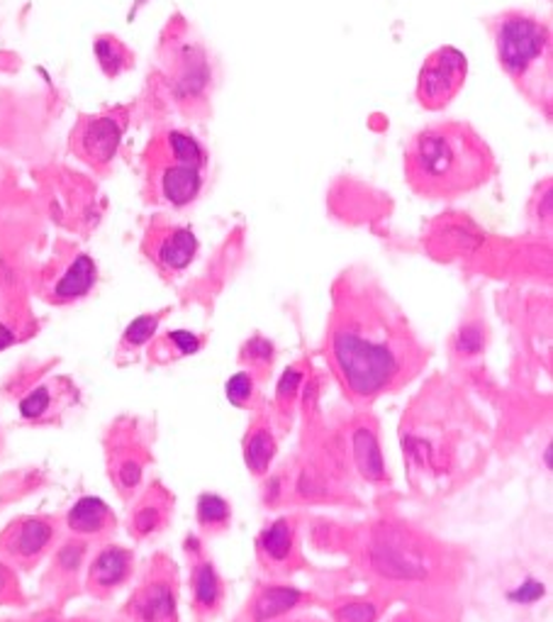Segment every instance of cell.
<instances>
[{
  "mask_svg": "<svg viewBox=\"0 0 553 622\" xmlns=\"http://www.w3.org/2000/svg\"><path fill=\"white\" fill-rule=\"evenodd\" d=\"M327 357L344 394L356 402L408 384L422 366V349L408 320L386 300L344 298L327 327Z\"/></svg>",
  "mask_w": 553,
  "mask_h": 622,
  "instance_id": "obj_1",
  "label": "cell"
},
{
  "mask_svg": "<svg viewBox=\"0 0 553 622\" xmlns=\"http://www.w3.org/2000/svg\"><path fill=\"white\" fill-rule=\"evenodd\" d=\"M495 169L493 150L469 122H434L404 146V179L424 198L469 195L485 186Z\"/></svg>",
  "mask_w": 553,
  "mask_h": 622,
  "instance_id": "obj_2",
  "label": "cell"
},
{
  "mask_svg": "<svg viewBox=\"0 0 553 622\" xmlns=\"http://www.w3.org/2000/svg\"><path fill=\"white\" fill-rule=\"evenodd\" d=\"M485 24L493 37L500 69L524 95V101L549 118L553 85V42L549 24L526 10H502L488 18Z\"/></svg>",
  "mask_w": 553,
  "mask_h": 622,
  "instance_id": "obj_3",
  "label": "cell"
},
{
  "mask_svg": "<svg viewBox=\"0 0 553 622\" xmlns=\"http://www.w3.org/2000/svg\"><path fill=\"white\" fill-rule=\"evenodd\" d=\"M211 156L186 130H164L154 134L144 152L146 195L152 203L174 211L198 201L205 186Z\"/></svg>",
  "mask_w": 553,
  "mask_h": 622,
  "instance_id": "obj_4",
  "label": "cell"
},
{
  "mask_svg": "<svg viewBox=\"0 0 553 622\" xmlns=\"http://www.w3.org/2000/svg\"><path fill=\"white\" fill-rule=\"evenodd\" d=\"M127 125L130 108H107L101 113L81 115L71 130L69 150L79 162L91 166L98 174H105L115 162Z\"/></svg>",
  "mask_w": 553,
  "mask_h": 622,
  "instance_id": "obj_5",
  "label": "cell"
},
{
  "mask_svg": "<svg viewBox=\"0 0 553 622\" xmlns=\"http://www.w3.org/2000/svg\"><path fill=\"white\" fill-rule=\"evenodd\" d=\"M469 77V59L457 47H439L424 59L417 77V103L424 110H444L453 103Z\"/></svg>",
  "mask_w": 553,
  "mask_h": 622,
  "instance_id": "obj_6",
  "label": "cell"
},
{
  "mask_svg": "<svg viewBox=\"0 0 553 622\" xmlns=\"http://www.w3.org/2000/svg\"><path fill=\"white\" fill-rule=\"evenodd\" d=\"M142 252L156 266L158 274L171 278L186 272L195 262V256H198V237L193 235L191 227L156 217L146 227Z\"/></svg>",
  "mask_w": 553,
  "mask_h": 622,
  "instance_id": "obj_7",
  "label": "cell"
},
{
  "mask_svg": "<svg viewBox=\"0 0 553 622\" xmlns=\"http://www.w3.org/2000/svg\"><path fill=\"white\" fill-rule=\"evenodd\" d=\"M98 284V266L93 256L81 249H64L44 272V296L52 303H73L89 296Z\"/></svg>",
  "mask_w": 553,
  "mask_h": 622,
  "instance_id": "obj_8",
  "label": "cell"
},
{
  "mask_svg": "<svg viewBox=\"0 0 553 622\" xmlns=\"http://www.w3.org/2000/svg\"><path fill=\"white\" fill-rule=\"evenodd\" d=\"M57 540V522L47 518H18L0 534V554L22 569L34 567Z\"/></svg>",
  "mask_w": 553,
  "mask_h": 622,
  "instance_id": "obj_9",
  "label": "cell"
},
{
  "mask_svg": "<svg viewBox=\"0 0 553 622\" xmlns=\"http://www.w3.org/2000/svg\"><path fill=\"white\" fill-rule=\"evenodd\" d=\"M125 622H174L176 620V579L174 567L150 573L137 593L125 605Z\"/></svg>",
  "mask_w": 553,
  "mask_h": 622,
  "instance_id": "obj_10",
  "label": "cell"
},
{
  "mask_svg": "<svg viewBox=\"0 0 553 622\" xmlns=\"http://www.w3.org/2000/svg\"><path fill=\"white\" fill-rule=\"evenodd\" d=\"M132 567L134 561L130 549L117 544L103 547L101 552L95 554L93 564L89 569V591L101 598H107L110 593H115L130 581Z\"/></svg>",
  "mask_w": 553,
  "mask_h": 622,
  "instance_id": "obj_11",
  "label": "cell"
},
{
  "mask_svg": "<svg viewBox=\"0 0 553 622\" xmlns=\"http://www.w3.org/2000/svg\"><path fill=\"white\" fill-rule=\"evenodd\" d=\"M259 557L272 571H286L298 559V537L288 518H278L259 534Z\"/></svg>",
  "mask_w": 553,
  "mask_h": 622,
  "instance_id": "obj_12",
  "label": "cell"
},
{
  "mask_svg": "<svg viewBox=\"0 0 553 622\" xmlns=\"http://www.w3.org/2000/svg\"><path fill=\"white\" fill-rule=\"evenodd\" d=\"M191 591H193V610L195 615H198V620H211L219 613V608L225 603V583L219 579L213 561L207 559L195 561Z\"/></svg>",
  "mask_w": 553,
  "mask_h": 622,
  "instance_id": "obj_13",
  "label": "cell"
},
{
  "mask_svg": "<svg viewBox=\"0 0 553 622\" xmlns=\"http://www.w3.org/2000/svg\"><path fill=\"white\" fill-rule=\"evenodd\" d=\"M171 506H174V498H171L162 486L150 488L132 510L130 532L134 537H140V540H146V537L162 532L168 522Z\"/></svg>",
  "mask_w": 553,
  "mask_h": 622,
  "instance_id": "obj_14",
  "label": "cell"
},
{
  "mask_svg": "<svg viewBox=\"0 0 553 622\" xmlns=\"http://www.w3.org/2000/svg\"><path fill=\"white\" fill-rule=\"evenodd\" d=\"M66 528L79 537H105L110 530H115V516L105 500L85 496L66 512Z\"/></svg>",
  "mask_w": 553,
  "mask_h": 622,
  "instance_id": "obj_15",
  "label": "cell"
},
{
  "mask_svg": "<svg viewBox=\"0 0 553 622\" xmlns=\"http://www.w3.org/2000/svg\"><path fill=\"white\" fill-rule=\"evenodd\" d=\"M276 437L266 422H256L244 442V461L254 476H264L276 457Z\"/></svg>",
  "mask_w": 553,
  "mask_h": 622,
  "instance_id": "obj_16",
  "label": "cell"
},
{
  "mask_svg": "<svg viewBox=\"0 0 553 622\" xmlns=\"http://www.w3.org/2000/svg\"><path fill=\"white\" fill-rule=\"evenodd\" d=\"M93 52L107 79H117L134 67V52L115 34H98Z\"/></svg>",
  "mask_w": 553,
  "mask_h": 622,
  "instance_id": "obj_17",
  "label": "cell"
},
{
  "mask_svg": "<svg viewBox=\"0 0 553 622\" xmlns=\"http://www.w3.org/2000/svg\"><path fill=\"white\" fill-rule=\"evenodd\" d=\"M201 349H203L201 335L188 333V329H174V333H166L162 339L154 341L150 349V357L158 364H166V361L191 357V354Z\"/></svg>",
  "mask_w": 553,
  "mask_h": 622,
  "instance_id": "obj_18",
  "label": "cell"
},
{
  "mask_svg": "<svg viewBox=\"0 0 553 622\" xmlns=\"http://www.w3.org/2000/svg\"><path fill=\"white\" fill-rule=\"evenodd\" d=\"M61 386L64 384H42L32 388L28 396L20 400V415L24 420H32V422H40L52 418V415L59 412L61 400H64V394H61Z\"/></svg>",
  "mask_w": 553,
  "mask_h": 622,
  "instance_id": "obj_19",
  "label": "cell"
},
{
  "mask_svg": "<svg viewBox=\"0 0 553 622\" xmlns=\"http://www.w3.org/2000/svg\"><path fill=\"white\" fill-rule=\"evenodd\" d=\"M195 516H198V524L205 534L217 537L229 530L232 524V506L223 496L217 493H203L198 498V510H195Z\"/></svg>",
  "mask_w": 553,
  "mask_h": 622,
  "instance_id": "obj_20",
  "label": "cell"
},
{
  "mask_svg": "<svg viewBox=\"0 0 553 622\" xmlns=\"http://www.w3.org/2000/svg\"><path fill=\"white\" fill-rule=\"evenodd\" d=\"M354 455L366 479L380 481L383 479V459H380V449L376 437L368 430H359L354 437Z\"/></svg>",
  "mask_w": 553,
  "mask_h": 622,
  "instance_id": "obj_21",
  "label": "cell"
},
{
  "mask_svg": "<svg viewBox=\"0 0 553 622\" xmlns=\"http://www.w3.org/2000/svg\"><path fill=\"white\" fill-rule=\"evenodd\" d=\"M274 359H276V349H274V345L266 337L256 335V337L247 339V345L242 347V361L249 366L247 371L256 378V381L272 374Z\"/></svg>",
  "mask_w": 553,
  "mask_h": 622,
  "instance_id": "obj_22",
  "label": "cell"
},
{
  "mask_svg": "<svg viewBox=\"0 0 553 622\" xmlns=\"http://www.w3.org/2000/svg\"><path fill=\"white\" fill-rule=\"evenodd\" d=\"M166 313H154V315H140L137 320H132L130 327L125 329V335L120 339V354H134L137 349H142L144 345H150L152 337L156 335L158 323Z\"/></svg>",
  "mask_w": 553,
  "mask_h": 622,
  "instance_id": "obj_23",
  "label": "cell"
},
{
  "mask_svg": "<svg viewBox=\"0 0 553 622\" xmlns=\"http://www.w3.org/2000/svg\"><path fill=\"white\" fill-rule=\"evenodd\" d=\"M298 601H300L298 591L268 589L266 593L256 598L254 615H256V620H272V618H278V615L286 613V610H290Z\"/></svg>",
  "mask_w": 553,
  "mask_h": 622,
  "instance_id": "obj_24",
  "label": "cell"
},
{
  "mask_svg": "<svg viewBox=\"0 0 553 622\" xmlns=\"http://www.w3.org/2000/svg\"><path fill=\"white\" fill-rule=\"evenodd\" d=\"M256 378L249 371H239L227 381V398L237 408H254L256 400Z\"/></svg>",
  "mask_w": 553,
  "mask_h": 622,
  "instance_id": "obj_25",
  "label": "cell"
},
{
  "mask_svg": "<svg viewBox=\"0 0 553 622\" xmlns=\"http://www.w3.org/2000/svg\"><path fill=\"white\" fill-rule=\"evenodd\" d=\"M339 622H373L376 620V608L371 603H347L339 613Z\"/></svg>",
  "mask_w": 553,
  "mask_h": 622,
  "instance_id": "obj_26",
  "label": "cell"
},
{
  "mask_svg": "<svg viewBox=\"0 0 553 622\" xmlns=\"http://www.w3.org/2000/svg\"><path fill=\"white\" fill-rule=\"evenodd\" d=\"M457 349L463 357H471V354H478L483 349V333L478 327H461L459 339H457Z\"/></svg>",
  "mask_w": 553,
  "mask_h": 622,
  "instance_id": "obj_27",
  "label": "cell"
},
{
  "mask_svg": "<svg viewBox=\"0 0 553 622\" xmlns=\"http://www.w3.org/2000/svg\"><path fill=\"white\" fill-rule=\"evenodd\" d=\"M300 381H303V374H300V369H295V366H293V369H288L286 374H283L280 386H278L280 406H288V402H293L295 390H298Z\"/></svg>",
  "mask_w": 553,
  "mask_h": 622,
  "instance_id": "obj_28",
  "label": "cell"
},
{
  "mask_svg": "<svg viewBox=\"0 0 553 622\" xmlns=\"http://www.w3.org/2000/svg\"><path fill=\"white\" fill-rule=\"evenodd\" d=\"M10 589H12L10 571H8L3 564H0V595H6Z\"/></svg>",
  "mask_w": 553,
  "mask_h": 622,
  "instance_id": "obj_29",
  "label": "cell"
},
{
  "mask_svg": "<svg viewBox=\"0 0 553 622\" xmlns=\"http://www.w3.org/2000/svg\"><path fill=\"white\" fill-rule=\"evenodd\" d=\"M12 341H16V335L10 333V329L0 323V349H6V347H10Z\"/></svg>",
  "mask_w": 553,
  "mask_h": 622,
  "instance_id": "obj_30",
  "label": "cell"
}]
</instances>
